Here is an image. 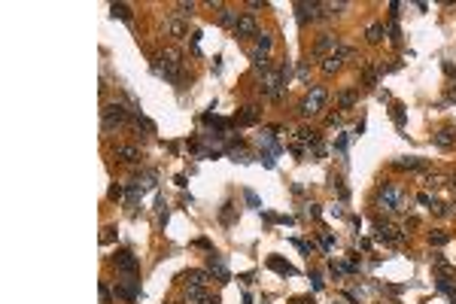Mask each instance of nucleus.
I'll return each instance as SVG.
<instances>
[{"label": "nucleus", "mask_w": 456, "mask_h": 304, "mask_svg": "<svg viewBox=\"0 0 456 304\" xmlns=\"http://www.w3.org/2000/svg\"><path fill=\"white\" fill-rule=\"evenodd\" d=\"M158 70H161L170 82H180V76H183V55H180L177 49H164V52L158 55Z\"/></svg>", "instance_id": "1"}, {"label": "nucleus", "mask_w": 456, "mask_h": 304, "mask_svg": "<svg viewBox=\"0 0 456 304\" xmlns=\"http://www.w3.org/2000/svg\"><path fill=\"white\" fill-rule=\"evenodd\" d=\"M326 100H329V91H326L323 85H313V88L304 94V100H301L298 113H301V116H317V113L326 107Z\"/></svg>", "instance_id": "2"}, {"label": "nucleus", "mask_w": 456, "mask_h": 304, "mask_svg": "<svg viewBox=\"0 0 456 304\" xmlns=\"http://www.w3.org/2000/svg\"><path fill=\"white\" fill-rule=\"evenodd\" d=\"M377 204H380V210H387V213H399V210H402V192H399L396 186L383 183V186L377 189Z\"/></svg>", "instance_id": "3"}, {"label": "nucleus", "mask_w": 456, "mask_h": 304, "mask_svg": "<svg viewBox=\"0 0 456 304\" xmlns=\"http://www.w3.org/2000/svg\"><path fill=\"white\" fill-rule=\"evenodd\" d=\"M283 82H286V79H283L280 70H268L259 88H262V94H268L271 100H283Z\"/></svg>", "instance_id": "4"}, {"label": "nucleus", "mask_w": 456, "mask_h": 304, "mask_svg": "<svg viewBox=\"0 0 456 304\" xmlns=\"http://www.w3.org/2000/svg\"><path fill=\"white\" fill-rule=\"evenodd\" d=\"M100 116H103V131H113V128H119V125L128 122V110L122 104H107L100 110Z\"/></svg>", "instance_id": "5"}, {"label": "nucleus", "mask_w": 456, "mask_h": 304, "mask_svg": "<svg viewBox=\"0 0 456 304\" xmlns=\"http://www.w3.org/2000/svg\"><path fill=\"white\" fill-rule=\"evenodd\" d=\"M113 262H116V268H119L122 274H128V277H137V274H140V262H137V256H134L131 250H116Z\"/></svg>", "instance_id": "6"}, {"label": "nucleus", "mask_w": 456, "mask_h": 304, "mask_svg": "<svg viewBox=\"0 0 456 304\" xmlns=\"http://www.w3.org/2000/svg\"><path fill=\"white\" fill-rule=\"evenodd\" d=\"M234 37H237V40H250V37H259V27H256V15H253V12H243V15L237 18Z\"/></svg>", "instance_id": "7"}, {"label": "nucleus", "mask_w": 456, "mask_h": 304, "mask_svg": "<svg viewBox=\"0 0 456 304\" xmlns=\"http://www.w3.org/2000/svg\"><path fill=\"white\" fill-rule=\"evenodd\" d=\"M298 9V21H320V18H326V3H298L295 6Z\"/></svg>", "instance_id": "8"}, {"label": "nucleus", "mask_w": 456, "mask_h": 304, "mask_svg": "<svg viewBox=\"0 0 456 304\" xmlns=\"http://www.w3.org/2000/svg\"><path fill=\"white\" fill-rule=\"evenodd\" d=\"M313 52L317 55H335V52H341V40L335 37V33H320V40H317V46H313Z\"/></svg>", "instance_id": "9"}, {"label": "nucleus", "mask_w": 456, "mask_h": 304, "mask_svg": "<svg viewBox=\"0 0 456 304\" xmlns=\"http://www.w3.org/2000/svg\"><path fill=\"white\" fill-rule=\"evenodd\" d=\"M347 58H353V49H350V46H344L341 52L329 55V58L323 61V73H335V70H341V64H344Z\"/></svg>", "instance_id": "10"}, {"label": "nucleus", "mask_w": 456, "mask_h": 304, "mask_svg": "<svg viewBox=\"0 0 456 304\" xmlns=\"http://www.w3.org/2000/svg\"><path fill=\"white\" fill-rule=\"evenodd\" d=\"M259 119H262V113H259V107H253V104L240 107V113L234 116V122H237V125H256Z\"/></svg>", "instance_id": "11"}, {"label": "nucleus", "mask_w": 456, "mask_h": 304, "mask_svg": "<svg viewBox=\"0 0 456 304\" xmlns=\"http://www.w3.org/2000/svg\"><path fill=\"white\" fill-rule=\"evenodd\" d=\"M374 231H377V241H387V244L402 241L399 228H396V225H390V222H377V225H374Z\"/></svg>", "instance_id": "12"}, {"label": "nucleus", "mask_w": 456, "mask_h": 304, "mask_svg": "<svg viewBox=\"0 0 456 304\" xmlns=\"http://www.w3.org/2000/svg\"><path fill=\"white\" fill-rule=\"evenodd\" d=\"M116 158L122 164H140V152L134 146H116Z\"/></svg>", "instance_id": "13"}, {"label": "nucleus", "mask_w": 456, "mask_h": 304, "mask_svg": "<svg viewBox=\"0 0 456 304\" xmlns=\"http://www.w3.org/2000/svg\"><path fill=\"white\" fill-rule=\"evenodd\" d=\"M116 295H119V298H128V301H134V298L140 295V289H137V280H134V277H128V283L116 286Z\"/></svg>", "instance_id": "14"}, {"label": "nucleus", "mask_w": 456, "mask_h": 304, "mask_svg": "<svg viewBox=\"0 0 456 304\" xmlns=\"http://www.w3.org/2000/svg\"><path fill=\"white\" fill-rule=\"evenodd\" d=\"M456 143V131L453 128H441L438 134H435V146H441V149H450Z\"/></svg>", "instance_id": "15"}, {"label": "nucleus", "mask_w": 456, "mask_h": 304, "mask_svg": "<svg viewBox=\"0 0 456 304\" xmlns=\"http://www.w3.org/2000/svg\"><path fill=\"white\" fill-rule=\"evenodd\" d=\"M268 268H271V271H277V274H283V277H292V274H295V268H292L289 262L277 259V256H271V259H268Z\"/></svg>", "instance_id": "16"}, {"label": "nucleus", "mask_w": 456, "mask_h": 304, "mask_svg": "<svg viewBox=\"0 0 456 304\" xmlns=\"http://www.w3.org/2000/svg\"><path fill=\"white\" fill-rule=\"evenodd\" d=\"M207 265H210V271H216V274H219V283H228V271H225V262H222V259H219L216 253H210V262H207Z\"/></svg>", "instance_id": "17"}, {"label": "nucleus", "mask_w": 456, "mask_h": 304, "mask_svg": "<svg viewBox=\"0 0 456 304\" xmlns=\"http://www.w3.org/2000/svg\"><path fill=\"white\" fill-rule=\"evenodd\" d=\"M237 18H240V15H237L234 9H228V6L219 9V24H222V27H237Z\"/></svg>", "instance_id": "18"}, {"label": "nucleus", "mask_w": 456, "mask_h": 304, "mask_svg": "<svg viewBox=\"0 0 456 304\" xmlns=\"http://www.w3.org/2000/svg\"><path fill=\"white\" fill-rule=\"evenodd\" d=\"M402 171H423L426 167V158H417V155H408V158H402V161H396Z\"/></svg>", "instance_id": "19"}, {"label": "nucleus", "mask_w": 456, "mask_h": 304, "mask_svg": "<svg viewBox=\"0 0 456 304\" xmlns=\"http://www.w3.org/2000/svg\"><path fill=\"white\" fill-rule=\"evenodd\" d=\"M167 30H170L177 40H183V37L189 33V24H186V21H180V18H170V21H167Z\"/></svg>", "instance_id": "20"}, {"label": "nucleus", "mask_w": 456, "mask_h": 304, "mask_svg": "<svg viewBox=\"0 0 456 304\" xmlns=\"http://www.w3.org/2000/svg\"><path fill=\"white\" fill-rule=\"evenodd\" d=\"M204 298H207V295H204V286H189V289H186V301L189 304H201Z\"/></svg>", "instance_id": "21"}, {"label": "nucleus", "mask_w": 456, "mask_h": 304, "mask_svg": "<svg viewBox=\"0 0 456 304\" xmlns=\"http://www.w3.org/2000/svg\"><path fill=\"white\" fill-rule=\"evenodd\" d=\"M186 277H189V286H207V280H210L207 271H189Z\"/></svg>", "instance_id": "22"}, {"label": "nucleus", "mask_w": 456, "mask_h": 304, "mask_svg": "<svg viewBox=\"0 0 456 304\" xmlns=\"http://www.w3.org/2000/svg\"><path fill=\"white\" fill-rule=\"evenodd\" d=\"M110 12H113L116 18H122V21H131V9H128L125 3H113V6H110Z\"/></svg>", "instance_id": "23"}, {"label": "nucleus", "mask_w": 456, "mask_h": 304, "mask_svg": "<svg viewBox=\"0 0 456 304\" xmlns=\"http://www.w3.org/2000/svg\"><path fill=\"white\" fill-rule=\"evenodd\" d=\"M383 33H387V30H383V24H371V27H368V43H380V40H383Z\"/></svg>", "instance_id": "24"}, {"label": "nucleus", "mask_w": 456, "mask_h": 304, "mask_svg": "<svg viewBox=\"0 0 456 304\" xmlns=\"http://www.w3.org/2000/svg\"><path fill=\"white\" fill-rule=\"evenodd\" d=\"M450 241V234L447 231H429V244H435V247H444Z\"/></svg>", "instance_id": "25"}, {"label": "nucleus", "mask_w": 456, "mask_h": 304, "mask_svg": "<svg viewBox=\"0 0 456 304\" xmlns=\"http://www.w3.org/2000/svg\"><path fill=\"white\" fill-rule=\"evenodd\" d=\"M256 46H259V55H268V49H271V37H268V33H259Z\"/></svg>", "instance_id": "26"}, {"label": "nucleus", "mask_w": 456, "mask_h": 304, "mask_svg": "<svg viewBox=\"0 0 456 304\" xmlns=\"http://www.w3.org/2000/svg\"><path fill=\"white\" fill-rule=\"evenodd\" d=\"M338 104H341V107H353V104H356V91H341V94H338Z\"/></svg>", "instance_id": "27"}, {"label": "nucleus", "mask_w": 456, "mask_h": 304, "mask_svg": "<svg viewBox=\"0 0 456 304\" xmlns=\"http://www.w3.org/2000/svg\"><path fill=\"white\" fill-rule=\"evenodd\" d=\"M393 119H396L399 128H405V107L402 104H393Z\"/></svg>", "instance_id": "28"}, {"label": "nucleus", "mask_w": 456, "mask_h": 304, "mask_svg": "<svg viewBox=\"0 0 456 304\" xmlns=\"http://www.w3.org/2000/svg\"><path fill=\"white\" fill-rule=\"evenodd\" d=\"M195 12V3H177V15H192Z\"/></svg>", "instance_id": "29"}, {"label": "nucleus", "mask_w": 456, "mask_h": 304, "mask_svg": "<svg viewBox=\"0 0 456 304\" xmlns=\"http://www.w3.org/2000/svg\"><path fill=\"white\" fill-rule=\"evenodd\" d=\"M426 186H429V189H438V186H444V177L432 174V177H426Z\"/></svg>", "instance_id": "30"}, {"label": "nucleus", "mask_w": 456, "mask_h": 304, "mask_svg": "<svg viewBox=\"0 0 456 304\" xmlns=\"http://www.w3.org/2000/svg\"><path fill=\"white\" fill-rule=\"evenodd\" d=\"M243 198H247V204H250V207H262V201H259V195H256V192H250V189H247V192H243Z\"/></svg>", "instance_id": "31"}, {"label": "nucleus", "mask_w": 456, "mask_h": 304, "mask_svg": "<svg viewBox=\"0 0 456 304\" xmlns=\"http://www.w3.org/2000/svg\"><path fill=\"white\" fill-rule=\"evenodd\" d=\"M110 298H113L110 286H107V283H100V301H103V304H110Z\"/></svg>", "instance_id": "32"}, {"label": "nucleus", "mask_w": 456, "mask_h": 304, "mask_svg": "<svg viewBox=\"0 0 456 304\" xmlns=\"http://www.w3.org/2000/svg\"><path fill=\"white\" fill-rule=\"evenodd\" d=\"M307 216H310V219H320V207H317V204H310V207H307Z\"/></svg>", "instance_id": "33"}, {"label": "nucleus", "mask_w": 456, "mask_h": 304, "mask_svg": "<svg viewBox=\"0 0 456 304\" xmlns=\"http://www.w3.org/2000/svg\"><path fill=\"white\" fill-rule=\"evenodd\" d=\"M110 198H113V201L122 198V189H119V186H110Z\"/></svg>", "instance_id": "34"}, {"label": "nucleus", "mask_w": 456, "mask_h": 304, "mask_svg": "<svg viewBox=\"0 0 456 304\" xmlns=\"http://www.w3.org/2000/svg\"><path fill=\"white\" fill-rule=\"evenodd\" d=\"M310 280H313V289H323V277H320V274H313Z\"/></svg>", "instance_id": "35"}, {"label": "nucleus", "mask_w": 456, "mask_h": 304, "mask_svg": "<svg viewBox=\"0 0 456 304\" xmlns=\"http://www.w3.org/2000/svg\"><path fill=\"white\" fill-rule=\"evenodd\" d=\"M292 304H313V298H292Z\"/></svg>", "instance_id": "36"}, {"label": "nucleus", "mask_w": 456, "mask_h": 304, "mask_svg": "<svg viewBox=\"0 0 456 304\" xmlns=\"http://www.w3.org/2000/svg\"><path fill=\"white\" fill-rule=\"evenodd\" d=\"M201 304H219V298H210V295H207V298H204Z\"/></svg>", "instance_id": "37"}, {"label": "nucleus", "mask_w": 456, "mask_h": 304, "mask_svg": "<svg viewBox=\"0 0 456 304\" xmlns=\"http://www.w3.org/2000/svg\"><path fill=\"white\" fill-rule=\"evenodd\" d=\"M450 186H453V189H456V174H453V177H450Z\"/></svg>", "instance_id": "38"}]
</instances>
